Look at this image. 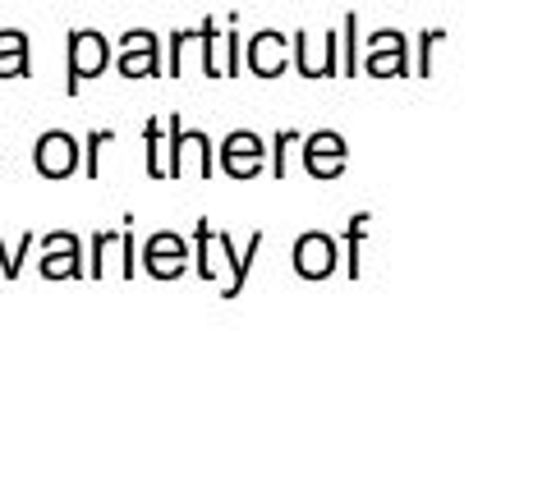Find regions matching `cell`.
Instances as JSON below:
<instances>
[{"label":"cell","mask_w":556,"mask_h":500,"mask_svg":"<svg viewBox=\"0 0 556 500\" xmlns=\"http://www.w3.org/2000/svg\"><path fill=\"white\" fill-rule=\"evenodd\" d=\"M300 148H304V170L313 179H341L345 166H350V148H345V138L336 133V129L300 138Z\"/></svg>","instance_id":"5"},{"label":"cell","mask_w":556,"mask_h":500,"mask_svg":"<svg viewBox=\"0 0 556 500\" xmlns=\"http://www.w3.org/2000/svg\"><path fill=\"white\" fill-rule=\"evenodd\" d=\"M193 42L203 47V74H207V78H226L222 60H216V47L226 42V33H222V24H216L212 14H207V18H203V24H198V28H193Z\"/></svg>","instance_id":"14"},{"label":"cell","mask_w":556,"mask_h":500,"mask_svg":"<svg viewBox=\"0 0 556 500\" xmlns=\"http://www.w3.org/2000/svg\"><path fill=\"white\" fill-rule=\"evenodd\" d=\"M189 262H193V253L175 230H156L143 248V271L156 280H180L189 271Z\"/></svg>","instance_id":"6"},{"label":"cell","mask_w":556,"mask_h":500,"mask_svg":"<svg viewBox=\"0 0 556 500\" xmlns=\"http://www.w3.org/2000/svg\"><path fill=\"white\" fill-rule=\"evenodd\" d=\"M33 166L42 179H70L78 166H84V148H78V138L65 133V129H51L37 138L33 148Z\"/></svg>","instance_id":"3"},{"label":"cell","mask_w":556,"mask_h":500,"mask_svg":"<svg viewBox=\"0 0 556 500\" xmlns=\"http://www.w3.org/2000/svg\"><path fill=\"white\" fill-rule=\"evenodd\" d=\"M290 143H300V133H294V129H281V133L271 138V148H276V166H271V175H276V179H286V148H290Z\"/></svg>","instance_id":"24"},{"label":"cell","mask_w":556,"mask_h":500,"mask_svg":"<svg viewBox=\"0 0 556 500\" xmlns=\"http://www.w3.org/2000/svg\"><path fill=\"white\" fill-rule=\"evenodd\" d=\"M138 271V253H134V216H125V230H121V275L129 280Z\"/></svg>","instance_id":"22"},{"label":"cell","mask_w":556,"mask_h":500,"mask_svg":"<svg viewBox=\"0 0 556 500\" xmlns=\"http://www.w3.org/2000/svg\"><path fill=\"white\" fill-rule=\"evenodd\" d=\"M106 143H115V129H92V133H88V143H84V148H88V152H84V156H88V162H84V175H88V179H102V148H106Z\"/></svg>","instance_id":"19"},{"label":"cell","mask_w":556,"mask_h":500,"mask_svg":"<svg viewBox=\"0 0 556 500\" xmlns=\"http://www.w3.org/2000/svg\"><path fill=\"white\" fill-rule=\"evenodd\" d=\"M216 248H222V257L230 262V280L222 285V298H240L244 280H249V271H253V257H257V248H263V230H253V239H249V253H244V257L235 253L230 234H216Z\"/></svg>","instance_id":"12"},{"label":"cell","mask_w":556,"mask_h":500,"mask_svg":"<svg viewBox=\"0 0 556 500\" xmlns=\"http://www.w3.org/2000/svg\"><path fill=\"white\" fill-rule=\"evenodd\" d=\"M111 244H121V230H97V234H92V271H88V275L102 280V257H106Z\"/></svg>","instance_id":"23"},{"label":"cell","mask_w":556,"mask_h":500,"mask_svg":"<svg viewBox=\"0 0 556 500\" xmlns=\"http://www.w3.org/2000/svg\"><path fill=\"white\" fill-rule=\"evenodd\" d=\"M28 248H33V234H28V230H24V239H18V248H10L5 234H0V271H5V280H14L18 267L28 262Z\"/></svg>","instance_id":"20"},{"label":"cell","mask_w":556,"mask_h":500,"mask_svg":"<svg viewBox=\"0 0 556 500\" xmlns=\"http://www.w3.org/2000/svg\"><path fill=\"white\" fill-rule=\"evenodd\" d=\"M290 65L300 69L304 78H323V65L313 60V37H308V28H300L290 37Z\"/></svg>","instance_id":"16"},{"label":"cell","mask_w":556,"mask_h":500,"mask_svg":"<svg viewBox=\"0 0 556 500\" xmlns=\"http://www.w3.org/2000/svg\"><path fill=\"white\" fill-rule=\"evenodd\" d=\"M368 74L377 78H401L405 74V37L401 33H372L368 42Z\"/></svg>","instance_id":"11"},{"label":"cell","mask_w":556,"mask_h":500,"mask_svg":"<svg viewBox=\"0 0 556 500\" xmlns=\"http://www.w3.org/2000/svg\"><path fill=\"white\" fill-rule=\"evenodd\" d=\"M341 47H345V74H359V14L341 18Z\"/></svg>","instance_id":"18"},{"label":"cell","mask_w":556,"mask_h":500,"mask_svg":"<svg viewBox=\"0 0 556 500\" xmlns=\"http://www.w3.org/2000/svg\"><path fill=\"white\" fill-rule=\"evenodd\" d=\"M65 97H78L84 92L88 78H102L106 65H111V37L102 28H70L65 37Z\"/></svg>","instance_id":"1"},{"label":"cell","mask_w":556,"mask_h":500,"mask_svg":"<svg viewBox=\"0 0 556 500\" xmlns=\"http://www.w3.org/2000/svg\"><path fill=\"white\" fill-rule=\"evenodd\" d=\"M216 162H222V170L230 179H257V175H263V166H267V143L253 129H235V133H226Z\"/></svg>","instance_id":"4"},{"label":"cell","mask_w":556,"mask_h":500,"mask_svg":"<svg viewBox=\"0 0 556 500\" xmlns=\"http://www.w3.org/2000/svg\"><path fill=\"white\" fill-rule=\"evenodd\" d=\"M364 226H368V216H354L350 221V275L359 280V234H364Z\"/></svg>","instance_id":"25"},{"label":"cell","mask_w":556,"mask_h":500,"mask_svg":"<svg viewBox=\"0 0 556 500\" xmlns=\"http://www.w3.org/2000/svg\"><path fill=\"white\" fill-rule=\"evenodd\" d=\"M42 275L47 280H78V275H88V267H84V244H78V234H70V230H55V234H47L42 239Z\"/></svg>","instance_id":"9"},{"label":"cell","mask_w":556,"mask_h":500,"mask_svg":"<svg viewBox=\"0 0 556 500\" xmlns=\"http://www.w3.org/2000/svg\"><path fill=\"white\" fill-rule=\"evenodd\" d=\"M189 162L198 179H212V138L198 129H185V115L170 111L166 115V179H185Z\"/></svg>","instance_id":"2"},{"label":"cell","mask_w":556,"mask_h":500,"mask_svg":"<svg viewBox=\"0 0 556 500\" xmlns=\"http://www.w3.org/2000/svg\"><path fill=\"white\" fill-rule=\"evenodd\" d=\"M336 262H341V253H336L331 234L308 230V234L294 239V271H300L304 280H327L336 271Z\"/></svg>","instance_id":"8"},{"label":"cell","mask_w":556,"mask_h":500,"mask_svg":"<svg viewBox=\"0 0 556 500\" xmlns=\"http://www.w3.org/2000/svg\"><path fill=\"white\" fill-rule=\"evenodd\" d=\"M121 74L134 78V84L162 74V42H156L152 28H129L121 37Z\"/></svg>","instance_id":"7"},{"label":"cell","mask_w":556,"mask_h":500,"mask_svg":"<svg viewBox=\"0 0 556 500\" xmlns=\"http://www.w3.org/2000/svg\"><path fill=\"white\" fill-rule=\"evenodd\" d=\"M290 65V42L276 28H257L249 37V74L253 78H281Z\"/></svg>","instance_id":"10"},{"label":"cell","mask_w":556,"mask_h":500,"mask_svg":"<svg viewBox=\"0 0 556 500\" xmlns=\"http://www.w3.org/2000/svg\"><path fill=\"white\" fill-rule=\"evenodd\" d=\"M162 133H166V119H148V175L152 179H166V148H162Z\"/></svg>","instance_id":"17"},{"label":"cell","mask_w":556,"mask_h":500,"mask_svg":"<svg viewBox=\"0 0 556 500\" xmlns=\"http://www.w3.org/2000/svg\"><path fill=\"white\" fill-rule=\"evenodd\" d=\"M222 51H226V78H240V69H244V51H240V33H235V14L226 18V42H222Z\"/></svg>","instance_id":"21"},{"label":"cell","mask_w":556,"mask_h":500,"mask_svg":"<svg viewBox=\"0 0 556 500\" xmlns=\"http://www.w3.org/2000/svg\"><path fill=\"white\" fill-rule=\"evenodd\" d=\"M33 69L28 33L24 28H0V78H24Z\"/></svg>","instance_id":"13"},{"label":"cell","mask_w":556,"mask_h":500,"mask_svg":"<svg viewBox=\"0 0 556 500\" xmlns=\"http://www.w3.org/2000/svg\"><path fill=\"white\" fill-rule=\"evenodd\" d=\"M193 271L207 280V285H216V262H212V221L203 216L193 230Z\"/></svg>","instance_id":"15"}]
</instances>
